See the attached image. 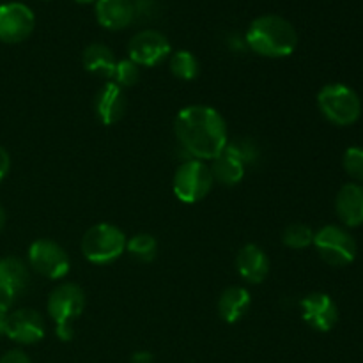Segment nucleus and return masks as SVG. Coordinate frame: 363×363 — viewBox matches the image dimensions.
I'll return each instance as SVG.
<instances>
[{
    "mask_svg": "<svg viewBox=\"0 0 363 363\" xmlns=\"http://www.w3.org/2000/svg\"><path fill=\"white\" fill-rule=\"evenodd\" d=\"M312 245H315L323 261L335 268L351 264L357 257V243L353 236L342 227L325 225L318 233H314Z\"/></svg>",
    "mask_w": 363,
    "mask_h": 363,
    "instance_id": "nucleus-7",
    "label": "nucleus"
},
{
    "mask_svg": "<svg viewBox=\"0 0 363 363\" xmlns=\"http://www.w3.org/2000/svg\"><path fill=\"white\" fill-rule=\"evenodd\" d=\"M344 169L353 179L363 181V149L350 147L344 152Z\"/></svg>",
    "mask_w": 363,
    "mask_h": 363,
    "instance_id": "nucleus-26",
    "label": "nucleus"
},
{
    "mask_svg": "<svg viewBox=\"0 0 363 363\" xmlns=\"http://www.w3.org/2000/svg\"><path fill=\"white\" fill-rule=\"evenodd\" d=\"M301 318L318 332H330L339 321V308L326 293H311L300 301Z\"/></svg>",
    "mask_w": 363,
    "mask_h": 363,
    "instance_id": "nucleus-13",
    "label": "nucleus"
},
{
    "mask_svg": "<svg viewBox=\"0 0 363 363\" xmlns=\"http://www.w3.org/2000/svg\"><path fill=\"white\" fill-rule=\"evenodd\" d=\"M169 67L174 77L184 82L195 80L199 77V71H201V64H199L197 57L188 52V50H179V52L172 53L169 60Z\"/></svg>",
    "mask_w": 363,
    "mask_h": 363,
    "instance_id": "nucleus-21",
    "label": "nucleus"
},
{
    "mask_svg": "<svg viewBox=\"0 0 363 363\" xmlns=\"http://www.w3.org/2000/svg\"><path fill=\"white\" fill-rule=\"evenodd\" d=\"M28 266L50 280H62L69 273L71 261L59 243L48 238L35 240L28 247Z\"/></svg>",
    "mask_w": 363,
    "mask_h": 363,
    "instance_id": "nucleus-8",
    "label": "nucleus"
},
{
    "mask_svg": "<svg viewBox=\"0 0 363 363\" xmlns=\"http://www.w3.org/2000/svg\"><path fill=\"white\" fill-rule=\"evenodd\" d=\"M227 149L234 152L245 165L255 163L259 158V147L252 138H236L233 142H227Z\"/></svg>",
    "mask_w": 363,
    "mask_h": 363,
    "instance_id": "nucleus-25",
    "label": "nucleus"
},
{
    "mask_svg": "<svg viewBox=\"0 0 363 363\" xmlns=\"http://www.w3.org/2000/svg\"><path fill=\"white\" fill-rule=\"evenodd\" d=\"M209 169H211L213 179L216 183H222L225 186H236V184H240L243 181L247 165L234 152H230L225 147L222 151V155H218L213 160V165Z\"/></svg>",
    "mask_w": 363,
    "mask_h": 363,
    "instance_id": "nucleus-20",
    "label": "nucleus"
},
{
    "mask_svg": "<svg viewBox=\"0 0 363 363\" xmlns=\"http://www.w3.org/2000/svg\"><path fill=\"white\" fill-rule=\"evenodd\" d=\"M82 64L89 73L96 77L112 78L113 69H116L117 59L112 50L103 43H91L82 53Z\"/></svg>",
    "mask_w": 363,
    "mask_h": 363,
    "instance_id": "nucleus-19",
    "label": "nucleus"
},
{
    "mask_svg": "<svg viewBox=\"0 0 363 363\" xmlns=\"http://www.w3.org/2000/svg\"><path fill=\"white\" fill-rule=\"evenodd\" d=\"M140 78V66L133 62L130 59H123V60H117L116 64V69H113L112 78L110 82L119 85L121 89H126L135 85Z\"/></svg>",
    "mask_w": 363,
    "mask_h": 363,
    "instance_id": "nucleus-24",
    "label": "nucleus"
},
{
    "mask_svg": "<svg viewBox=\"0 0 363 363\" xmlns=\"http://www.w3.org/2000/svg\"><path fill=\"white\" fill-rule=\"evenodd\" d=\"M7 318H9V307H6V305L0 303V337L6 335Z\"/></svg>",
    "mask_w": 363,
    "mask_h": 363,
    "instance_id": "nucleus-30",
    "label": "nucleus"
},
{
    "mask_svg": "<svg viewBox=\"0 0 363 363\" xmlns=\"http://www.w3.org/2000/svg\"><path fill=\"white\" fill-rule=\"evenodd\" d=\"M85 308V293L78 284L62 282L50 293L46 311L55 323V333L67 342L74 335V323Z\"/></svg>",
    "mask_w": 363,
    "mask_h": 363,
    "instance_id": "nucleus-3",
    "label": "nucleus"
},
{
    "mask_svg": "<svg viewBox=\"0 0 363 363\" xmlns=\"http://www.w3.org/2000/svg\"><path fill=\"white\" fill-rule=\"evenodd\" d=\"M30 282L28 266L18 257L0 259V303L11 307L27 291Z\"/></svg>",
    "mask_w": 363,
    "mask_h": 363,
    "instance_id": "nucleus-12",
    "label": "nucleus"
},
{
    "mask_svg": "<svg viewBox=\"0 0 363 363\" xmlns=\"http://www.w3.org/2000/svg\"><path fill=\"white\" fill-rule=\"evenodd\" d=\"M35 16L28 6L21 2H7L0 6V41L16 45L34 32Z\"/></svg>",
    "mask_w": 363,
    "mask_h": 363,
    "instance_id": "nucleus-10",
    "label": "nucleus"
},
{
    "mask_svg": "<svg viewBox=\"0 0 363 363\" xmlns=\"http://www.w3.org/2000/svg\"><path fill=\"white\" fill-rule=\"evenodd\" d=\"M96 18L108 30H123L135 20V6L131 0H96Z\"/></svg>",
    "mask_w": 363,
    "mask_h": 363,
    "instance_id": "nucleus-16",
    "label": "nucleus"
},
{
    "mask_svg": "<svg viewBox=\"0 0 363 363\" xmlns=\"http://www.w3.org/2000/svg\"><path fill=\"white\" fill-rule=\"evenodd\" d=\"M245 43L252 52L269 59L289 57L298 46L294 25L279 14H264L255 18L245 34Z\"/></svg>",
    "mask_w": 363,
    "mask_h": 363,
    "instance_id": "nucleus-2",
    "label": "nucleus"
},
{
    "mask_svg": "<svg viewBox=\"0 0 363 363\" xmlns=\"http://www.w3.org/2000/svg\"><path fill=\"white\" fill-rule=\"evenodd\" d=\"M94 112L101 124L105 126H112V124L119 123L126 113V96H124V89L113 82H106L99 87L94 98Z\"/></svg>",
    "mask_w": 363,
    "mask_h": 363,
    "instance_id": "nucleus-14",
    "label": "nucleus"
},
{
    "mask_svg": "<svg viewBox=\"0 0 363 363\" xmlns=\"http://www.w3.org/2000/svg\"><path fill=\"white\" fill-rule=\"evenodd\" d=\"M337 215L347 227H358L363 223V186L357 183L344 184L337 194Z\"/></svg>",
    "mask_w": 363,
    "mask_h": 363,
    "instance_id": "nucleus-17",
    "label": "nucleus"
},
{
    "mask_svg": "<svg viewBox=\"0 0 363 363\" xmlns=\"http://www.w3.org/2000/svg\"><path fill=\"white\" fill-rule=\"evenodd\" d=\"M11 170V156L6 149L0 145V183L6 179V176L9 174Z\"/></svg>",
    "mask_w": 363,
    "mask_h": 363,
    "instance_id": "nucleus-28",
    "label": "nucleus"
},
{
    "mask_svg": "<svg viewBox=\"0 0 363 363\" xmlns=\"http://www.w3.org/2000/svg\"><path fill=\"white\" fill-rule=\"evenodd\" d=\"M318 106L323 116L337 126L357 123L362 113V103L357 92L344 84H328L319 91Z\"/></svg>",
    "mask_w": 363,
    "mask_h": 363,
    "instance_id": "nucleus-5",
    "label": "nucleus"
},
{
    "mask_svg": "<svg viewBox=\"0 0 363 363\" xmlns=\"http://www.w3.org/2000/svg\"><path fill=\"white\" fill-rule=\"evenodd\" d=\"M170 55V43L165 34L155 28H145L135 34L128 43V59L137 66L152 67Z\"/></svg>",
    "mask_w": 363,
    "mask_h": 363,
    "instance_id": "nucleus-9",
    "label": "nucleus"
},
{
    "mask_svg": "<svg viewBox=\"0 0 363 363\" xmlns=\"http://www.w3.org/2000/svg\"><path fill=\"white\" fill-rule=\"evenodd\" d=\"M130 363H155V358H152V354L149 351H137L130 358Z\"/></svg>",
    "mask_w": 363,
    "mask_h": 363,
    "instance_id": "nucleus-29",
    "label": "nucleus"
},
{
    "mask_svg": "<svg viewBox=\"0 0 363 363\" xmlns=\"http://www.w3.org/2000/svg\"><path fill=\"white\" fill-rule=\"evenodd\" d=\"M252 305V296L245 287H227L218 298V315L229 325H234L247 315Z\"/></svg>",
    "mask_w": 363,
    "mask_h": 363,
    "instance_id": "nucleus-18",
    "label": "nucleus"
},
{
    "mask_svg": "<svg viewBox=\"0 0 363 363\" xmlns=\"http://www.w3.org/2000/svg\"><path fill=\"white\" fill-rule=\"evenodd\" d=\"M46 325L43 315L34 308H18L9 312L6 325V337L21 346H32L45 339Z\"/></svg>",
    "mask_w": 363,
    "mask_h": 363,
    "instance_id": "nucleus-11",
    "label": "nucleus"
},
{
    "mask_svg": "<svg viewBox=\"0 0 363 363\" xmlns=\"http://www.w3.org/2000/svg\"><path fill=\"white\" fill-rule=\"evenodd\" d=\"M0 363H32L30 358H28L27 353L20 350L7 351L2 358H0Z\"/></svg>",
    "mask_w": 363,
    "mask_h": 363,
    "instance_id": "nucleus-27",
    "label": "nucleus"
},
{
    "mask_svg": "<svg viewBox=\"0 0 363 363\" xmlns=\"http://www.w3.org/2000/svg\"><path fill=\"white\" fill-rule=\"evenodd\" d=\"M128 238L112 223H98L85 230L82 238V254L89 262L105 266L117 261L126 250Z\"/></svg>",
    "mask_w": 363,
    "mask_h": 363,
    "instance_id": "nucleus-4",
    "label": "nucleus"
},
{
    "mask_svg": "<svg viewBox=\"0 0 363 363\" xmlns=\"http://www.w3.org/2000/svg\"><path fill=\"white\" fill-rule=\"evenodd\" d=\"M314 241V233L305 223H291L284 229L282 243L293 250H301V248L311 247Z\"/></svg>",
    "mask_w": 363,
    "mask_h": 363,
    "instance_id": "nucleus-23",
    "label": "nucleus"
},
{
    "mask_svg": "<svg viewBox=\"0 0 363 363\" xmlns=\"http://www.w3.org/2000/svg\"><path fill=\"white\" fill-rule=\"evenodd\" d=\"M236 268L248 284H261L269 273V257L257 245H245L236 257Z\"/></svg>",
    "mask_w": 363,
    "mask_h": 363,
    "instance_id": "nucleus-15",
    "label": "nucleus"
},
{
    "mask_svg": "<svg viewBox=\"0 0 363 363\" xmlns=\"http://www.w3.org/2000/svg\"><path fill=\"white\" fill-rule=\"evenodd\" d=\"M74 2H78V4H91V2H96V0H74Z\"/></svg>",
    "mask_w": 363,
    "mask_h": 363,
    "instance_id": "nucleus-32",
    "label": "nucleus"
},
{
    "mask_svg": "<svg viewBox=\"0 0 363 363\" xmlns=\"http://www.w3.org/2000/svg\"><path fill=\"white\" fill-rule=\"evenodd\" d=\"M128 254L140 262H151L158 254V241L152 234L140 233L130 238L126 243Z\"/></svg>",
    "mask_w": 363,
    "mask_h": 363,
    "instance_id": "nucleus-22",
    "label": "nucleus"
},
{
    "mask_svg": "<svg viewBox=\"0 0 363 363\" xmlns=\"http://www.w3.org/2000/svg\"><path fill=\"white\" fill-rule=\"evenodd\" d=\"M174 131L181 147L195 160L213 162L227 147L229 135L222 113L208 105H190L179 110Z\"/></svg>",
    "mask_w": 363,
    "mask_h": 363,
    "instance_id": "nucleus-1",
    "label": "nucleus"
},
{
    "mask_svg": "<svg viewBox=\"0 0 363 363\" xmlns=\"http://www.w3.org/2000/svg\"><path fill=\"white\" fill-rule=\"evenodd\" d=\"M215 179L211 169L202 160H186L177 167L172 179V188L176 197L184 204H195L208 197Z\"/></svg>",
    "mask_w": 363,
    "mask_h": 363,
    "instance_id": "nucleus-6",
    "label": "nucleus"
},
{
    "mask_svg": "<svg viewBox=\"0 0 363 363\" xmlns=\"http://www.w3.org/2000/svg\"><path fill=\"white\" fill-rule=\"evenodd\" d=\"M6 220H7L6 209H4V206L0 204V230H2L4 225H6Z\"/></svg>",
    "mask_w": 363,
    "mask_h": 363,
    "instance_id": "nucleus-31",
    "label": "nucleus"
}]
</instances>
